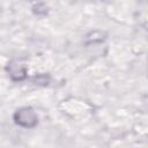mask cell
I'll list each match as a JSON object with an SVG mask.
<instances>
[{
    "mask_svg": "<svg viewBox=\"0 0 148 148\" xmlns=\"http://www.w3.org/2000/svg\"><path fill=\"white\" fill-rule=\"evenodd\" d=\"M14 120L17 125L25 127V128H32L38 123V116L37 113L28 106L18 109L14 114Z\"/></svg>",
    "mask_w": 148,
    "mask_h": 148,
    "instance_id": "cell-1",
    "label": "cell"
},
{
    "mask_svg": "<svg viewBox=\"0 0 148 148\" xmlns=\"http://www.w3.org/2000/svg\"><path fill=\"white\" fill-rule=\"evenodd\" d=\"M7 71L9 73V76L14 80V81H22L23 79H25L27 76V72H25V67L18 61V60H13L8 64Z\"/></svg>",
    "mask_w": 148,
    "mask_h": 148,
    "instance_id": "cell-2",
    "label": "cell"
},
{
    "mask_svg": "<svg viewBox=\"0 0 148 148\" xmlns=\"http://www.w3.org/2000/svg\"><path fill=\"white\" fill-rule=\"evenodd\" d=\"M104 36V32L103 31H101L99 34H98V36H96V31H92V32H90L89 35H87L86 36V39H87V42H89V43H95V42H101V40H103L105 37H103Z\"/></svg>",
    "mask_w": 148,
    "mask_h": 148,
    "instance_id": "cell-3",
    "label": "cell"
}]
</instances>
